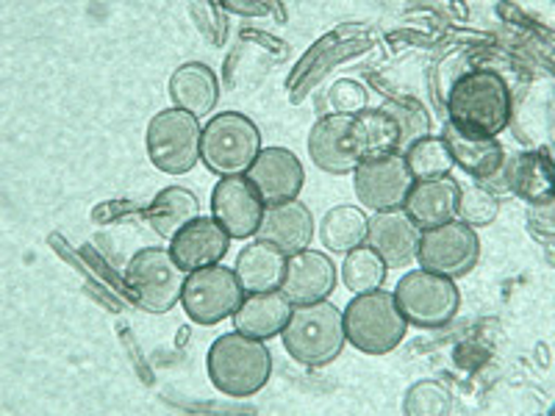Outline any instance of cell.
<instances>
[{
	"mask_svg": "<svg viewBox=\"0 0 555 416\" xmlns=\"http://www.w3.org/2000/svg\"><path fill=\"white\" fill-rule=\"evenodd\" d=\"M512 181L514 192L528 200H542L550 197V186H553V178H550V165L542 156H522L514 161L512 167Z\"/></svg>",
	"mask_w": 555,
	"mask_h": 416,
	"instance_id": "obj_29",
	"label": "cell"
},
{
	"mask_svg": "<svg viewBox=\"0 0 555 416\" xmlns=\"http://www.w3.org/2000/svg\"><path fill=\"white\" fill-rule=\"evenodd\" d=\"M380 112H386L395 120L400 131V147L409 151L414 142H420L423 136H428V114L423 112V106H416V103H398L389 101L380 106Z\"/></svg>",
	"mask_w": 555,
	"mask_h": 416,
	"instance_id": "obj_31",
	"label": "cell"
},
{
	"mask_svg": "<svg viewBox=\"0 0 555 416\" xmlns=\"http://www.w3.org/2000/svg\"><path fill=\"white\" fill-rule=\"evenodd\" d=\"M292 316V303L278 291H261L242 300V306L234 314V330L250 336V339H275L284 334L286 322Z\"/></svg>",
	"mask_w": 555,
	"mask_h": 416,
	"instance_id": "obj_22",
	"label": "cell"
},
{
	"mask_svg": "<svg viewBox=\"0 0 555 416\" xmlns=\"http://www.w3.org/2000/svg\"><path fill=\"white\" fill-rule=\"evenodd\" d=\"M242 300H245V289L236 272L220 264L190 272L181 291L183 311L197 325H217L234 316Z\"/></svg>",
	"mask_w": 555,
	"mask_h": 416,
	"instance_id": "obj_9",
	"label": "cell"
},
{
	"mask_svg": "<svg viewBox=\"0 0 555 416\" xmlns=\"http://www.w3.org/2000/svg\"><path fill=\"white\" fill-rule=\"evenodd\" d=\"M347 114H328L314 122L309 133V156L320 170L331 176H345L359 167L350 151H347V128H350Z\"/></svg>",
	"mask_w": 555,
	"mask_h": 416,
	"instance_id": "obj_21",
	"label": "cell"
},
{
	"mask_svg": "<svg viewBox=\"0 0 555 416\" xmlns=\"http://www.w3.org/2000/svg\"><path fill=\"white\" fill-rule=\"evenodd\" d=\"M281 339L297 364L325 366L345 350V316L328 300L295 306Z\"/></svg>",
	"mask_w": 555,
	"mask_h": 416,
	"instance_id": "obj_3",
	"label": "cell"
},
{
	"mask_svg": "<svg viewBox=\"0 0 555 416\" xmlns=\"http://www.w3.org/2000/svg\"><path fill=\"white\" fill-rule=\"evenodd\" d=\"M197 217H201V200L195 192L183 190V186H167L147 206V222L165 239H172L181 227L195 222Z\"/></svg>",
	"mask_w": 555,
	"mask_h": 416,
	"instance_id": "obj_25",
	"label": "cell"
},
{
	"mask_svg": "<svg viewBox=\"0 0 555 416\" xmlns=\"http://www.w3.org/2000/svg\"><path fill=\"white\" fill-rule=\"evenodd\" d=\"M170 98L176 108H183L195 117H208L220 98L215 69L201 62L181 64L170 78Z\"/></svg>",
	"mask_w": 555,
	"mask_h": 416,
	"instance_id": "obj_24",
	"label": "cell"
},
{
	"mask_svg": "<svg viewBox=\"0 0 555 416\" xmlns=\"http://www.w3.org/2000/svg\"><path fill=\"white\" fill-rule=\"evenodd\" d=\"M405 167H409L414 181H434V178H448L453 170V158H450L448 145L442 136H423L420 142L405 151Z\"/></svg>",
	"mask_w": 555,
	"mask_h": 416,
	"instance_id": "obj_27",
	"label": "cell"
},
{
	"mask_svg": "<svg viewBox=\"0 0 555 416\" xmlns=\"http://www.w3.org/2000/svg\"><path fill=\"white\" fill-rule=\"evenodd\" d=\"M395 300H398V309L405 322L416 328H442L450 320H455L461 306L453 277L436 275L423 266L400 277Z\"/></svg>",
	"mask_w": 555,
	"mask_h": 416,
	"instance_id": "obj_8",
	"label": "cell"
},
{
	"mask_svg": "<svg viewBox=\"0 0 555 416\" xmlns=\"http://www.w3.org/2000/svg\"><path fill=\"white\" fill-rule=\"evenodd\" d=\"M331 108L334 114H347V117H356V114L366 112V101H370V92H366L361 83L356 81H336L331 87Z\"/></svg>",
	"mask_w": 555,
	"mask_h": 416,
	"instance_id": "obj_33",
	"label": "cell"
},
{
	"mask_svg": "<svg viewBox=\"0 0 555 416\" xmlns=\"http://www.w3.org/2000/svg\"><path fill=\"white\" fill-rule=\"evenodd\" d=\"M247 178L259 192L264 208L297 200L304 190L306 172L300 158L286 147H264L247 170Z\"/></svg>",
	"mask_w": 555,
	"mask_h": 416,
	"instance_id": "obj_13",
	"label": "cell"
},
{
	"mask_svg": "<svg viewBox=\"0 0 555 416\" xmlns=\"http://www.w3.org/2000/svg\"><path fill=\"white\" fill-rule=\"evenodd\" d=\"M256 239L278 247L284 256H295L300 250H309L314 239V217L300 200L281 203V206L264 208Z\"/></svg>",
	"mask_w": 555,
	"mask_h": 416,
	"instance_id": "obj_17",
	"label": "cell"
},
{
	"mask_svg": "<svg viewBox=\"0 0 555 416\" xmlns=\"http://www.w3.org/2000/svg\"><path fill=\"white\" fill-rule=\"evenodd\" d=\"M228 247H231V236L215 217H197L170 239L172 259L186 272L220 264Z\"/></svg>",
	"mask_w": 555,
	"mask_h": 416,
	"instance_id": "obj_16",
	"label": "cell"
},
{
	"mask_svg": "<svg viewBox=\"0 0 555 416\" xmlns=\"http://www.w3.org/2000/svg\"><path fill=\"white\" fill-rule=\"evenodd\" d=\"M356 195H359L361 206L378 211H395L403 208L405 197H409L414 178H411L405 158L400 153H389V156L370 158L356 167Z\"/></svg>",
	"mask_w": 555,
	"mask_h": 416,
	"instance_id": "obj_11",
	"label": "cell"
},
{
	"mask_svg": "<svg viewBox=\"0 0 555 416\" xmlns=\"http://www.w3.org/2000/svg\"><path fill=\"white\" fill-rule=\"evenodd\" d=\"M201 139L203 128L195 114L183 112V108H165L147 126V156L156 170L167 172V176H183L201 158Z\"/></svg>",
	"mask_w": 555,
	"mask_h": 416,
	"instance_id": "obj_7",
	"label": "cell"
},
{
	"mask_svg": "<svg viewBox=\"0 0 555 416\" xmlns=\"http://www.w3.org/2000/svg\"><path fill=\"white\" fill-rule=\"evenodd\" d=\"M450 405H453V398H450V391L444 389L442 384H436V380H420V384L411 386V391L405 394L403 411L414 416H439L448 414Z\"/></svg>",
	"mask_w": 555,
	"mask_h": 416,
	"instance_id": "obj_32",
	"label": "cell"
},
{
	"mask_svg": "<svg viewBox=\"0 0 555 416\" xmlns=\"http://www.w3.org/2000/svg\"><path fill=\"white\" fill-rule=\"evenodd\" d=\"M336 286V266L325 252L300 250L295 256H286L284 284L281 295L292 306L320 303L334 291Z\"/></svg>",
	"mask_w": 555,
	"mask_h": 416,
	"instance_id": "obj_14",
	"label": "cell"
},
{
	"mask_svg": "<svg viewBox=\"0 0 555 416\" xmlns=\"http://www.w3.org/2000/svg\"><path fill=\"white\" fill-rule=\"evenodd\" d=\"M400 147V131L395 126L389 114L380 108H366V112L356 114L347 128V151L356 161H370V158L389 156L398 153Z\"/></svg>",
	"mask_w": 555,
	"mask_h": 416,
	"instance_id": "obj_19",
	"label": "cell"
},
{
	"mask_svg": "<svg viewBox=\"0 0 555 416\" xmlns=\"http://www.w3.org/2000/svg\"><path fill=\"white\" fill-rule=\"evenodd\" d=\"M264 203L247 176L222 178L211 192V217L228 231L231 239L256 236Z\"/></svg>",
	"mask_w": 555,
	"mask_h": 416,
	"instance_id": "obj_12",
	"label": "cell"
},
{
	"mask_svg": "<svg viewBox=\"0 0 555 416\" xmlns=\"http://www.w3.org/2000/svg\"><path fill=\"white\" fill-rule=\"evenodd\" d=\"M186 270L178 266L172 252L165 247H145L139 250L126 266V284L139 309L151 314H167L181 300Z\"/></svg>",
	"mask_w": 555,
	"mask_h": 416,
	"instance_id": "obj_6",
	"label": "cell"
},
{
	"mask_svg": "<svg viewBox=\"0 0 555 416\" xmlns=\"http://www.w3.org/2000/svg\"><path fill=\"white\" fill-rule=\"evenodd\" d=\"M480 259L478 231L459 220H450L439 227L423 231L420 247H416V261L428 272L444 277L467 275Z\"/></svg>",
	"mask_w": 555,
	"mask_h": 416,
	"instance_id": "obj_10",
	"label": "cell"
},
{
	"mask_svg": "<svg viewBox=\"0 0 555 416\" xmlns=\"http://www.w3.org/2000/svg\"><path fill=\"white\" fill-rule=\"evenodd\" d=\"M423 231L409 220L403 208L395 211H378L366 225V247L380 256L386 270H400L416 259Z\"/></svg>",
	"mask_w": 555,
	"mask_h": 416,
	"instance_id": "obj_15",
	"label": "cell"
},
{
	"mask_svg": "<svg viewBox=\"0 0 555 416\" xmlns=\"http://www.w3.org/2000/svg\"><path fill=\"white\" fill-rule=\"evenodd\" d=\"M261 153V133L256 122L247 120L245 114L225 112L217 114L203 128L201 158L208 172L220 178L242 176L250 170L256 156Z\"/></svg>",
	"mask_w": 555,
	"mask_h": 416,
	"instance_id": "obj_5",
	"label": "cell"
},
{
	"mask_svg": "<svg viewBox=\"0 0 555 416\" xmlns=\"http://www.w3.org/2000/svg\"><path fill=\"white\" fill-rule=\"evenodd\" d=\"M442 142L448 145L453 165H459L461 170L469 172L478 181H489L503 170V147H500L498 139L464 133L448 122L442 131Z\"/></svg>",
	"mask_w": 555,
	"mask_h": 416,
	"instance_id": "obj_20",
	"label": "cell"
},
{
	"mask_svg": "<svg viewBox=\"0 0 555 416\" xmlns=\"http://www.w3.org/2000/svg\"><path fill=\"white\" fill-rule=\"evenodd\" d=\"M341 277H345V286L353 295H364V291H375L384 286L386 264L380 261L378 252L361 245L345 256Z\"/></svg>",
	"mask_w": 555,
	"mask_h": 416,
	"instance_id": "obj_28",
	"label": "cell"
},
{
	"mask_svg": "<svg viewBox=\"0 0 555 416\" xmlns=\"http://www.w3.org/2000/svg\"><path fill=\"white\" fill-rule=\"evenodd\" d=\"M211 386L228 398H250L261 391L272 373V353L261 339L231 330L211 344L206 355Z\"/></svg>",
	"mask_w": 555,
	"mask_h": 416,
	"instance_id": "obj_2",
	"label": "cell"
},
{
	"mask_svg": "<svg viewBox=\"0 0 555 416\" xmlns=\"http://www.w3.org/2000/svg\"><path fill=\"white\" fill-rule=\"evenodd\" d=\"M500 206L494 200L492 192H486L483 186H461L459 203H455V217L459 222L469 227H483L494 222Z\"/></svg>",
	"mask_w": 555,
	"mask_h": 416,
	"instance_id": "obj_30",
	"label": "cell"
},
{
	"mask_svg": "<svg viewBox=\"0 0 555 416\" xmlns=\"http://www.w3.org/2000/svg\"><path fill=\"white\" fill-rule=\"evenodd\" d=\"M459 183L453 178H434V181H414L403 211L420 231H430L444 222L455 220V203H459Z\"/></svg>",
	"mask_w": 555,
	"mask_h": 416,
	"instance_id": "obj_18",
	"label": "cell"
},
{
	"mask_svg": "<svg viewBox=\"0 0 555 416\" xmlns=\"http://www.w3.org/2000/svg\"><path fill=\"white\" fill-rule=\"evenodd\" d=\"M450 126L475 136H498L512 120V95L494 69H473L455 78L448 95Z\"/></svg>",
	"mask_w": 555,
	"mask_h": 416,
	"instance_id": "obj_1",
	"label": "cell"
},
{
	"mask_svg": "<svg viewBox=\"0 0 555 416\" xmlns=\"http://www.w3.org/2000/svg\"><path fill=\"white\" fill-rule=\"evenodd\" d=\"M347 341L366 355L391 353L405 339L409 322L400 314L395 291H364L350 300L345 309Z\"/></svg>",
	"mask_w": 555,
	"mask_h": 416,
	"instance_id": "obj_4",
	"label": "cell"
},
{
	"mask_svg": "<svg viewBox=\"0 0 555 416\" xmlns=\"http://www.w3.org/2000/svg\"><path fill=\"white\" fill-rule=\"evenodd\" d=\"M236 277H240L245 295H261V291H278L284 284L286 256L267 242H253L236 259Z\"/></svg>",
	"mask_w": 555,
	"mask_h": 416,
	"instance_id": "obj_23",
	"label": "cell"
},
{
	"mask_svg": "<svg viewBox=\"0 0 555 416\" xmlns=\"http://www.w3.org/2000/svg\"><path fill=\"white\" fill-rule=\"evenodd\" d=\"M366 214L356 206H336L331 208L328 214L322 217V245L328 247L331 252H350L366 242Z\"/></svg>",
	"mask_w": 555,
	"mask_h": 416,
	"instance_id": "obj_26",
	"label": "cell"
}]
</instances>
